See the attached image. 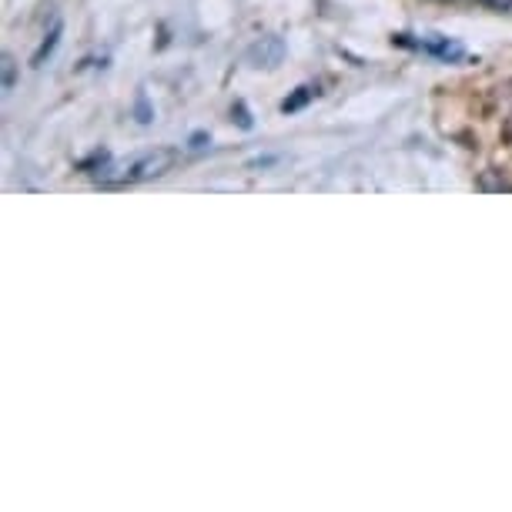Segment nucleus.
<instances>
[{
  "label": "nucleus",
  "instance_id": "f257e3e1",
  "mask_svg": "<svg viewBox=\"0 0 512 512\" xmlns=\"http://www.w3.org/2000/svg\"><path fill=\"white\" fill-rule=\"evenodd\" d=\"M178 164V151L175 148H151L138 154L131 164H124L118 175H108L101 178L104 185H141V181H154V178H164L171 168Z\"/></svg>",
  "mask_w": 512,
  "mask_h": 512
},
{
  "label": "nucleus",
  "instance_id": "f03ea898",
  "mask_svg": "<svg viewBox=\"0 0 512 512\" xmlns=\"http://www.w3.org/2000/svg\"><path fill=\"white\" fill-rule=\"evenodd\" d=\"M402 47H412V51H422V54H429V57H439V61H459L462 54V44L456 41H449V37H442V34H422V37H415V34H399L395 37Z\"/></svg>",
  "mask_w": 512,
  "mask_h": 512
},
{
  "label": "nucleus",
  "instance_id": "7ed1b4c3",
  "mask_svg": "<svg viewBox=\"0 0 512 512\" xmlns=\"http://www.w3.org/2000/svg\"><path fill=\"white\" fill-rule=\"evenodd\" d=\"M285 54H288V44L282 41V37H275V34H268L262 37V41H255L248 47V64L251 67H278L285 61Z\"/></svg>",
  "mask_w": 512,
  "mask_h": 512
},
{
  "label": "nucleus",
  "instance_id": "20e7f679",
  "mask_svg": "<svg viewBox=\"0 0 512 512\" xmlns=\"http://www.w3.org/2000/svg\"><path fill=\"white\" fill-rule=\"evenodd\" d=\"M61 34H64V27H61V21H54V27H51V34H47L44 37V44L41 47H37V54H34V67H41L44 61H47V57H51L54 54V47L57 44H61Z\"/></svg>",
  "mask_w": 512,
  "mask_h": 512
},
{
  "label": "nucleus",
  "instance_id": "39448f33",
  "mask_svg": "<svg viewBox=\"0 0 512 512\" xmlns=\"http://www.w3.org/2000/svg\"><path fill=\"white\" fill-rule=\"evenodd\" d=\"M315 94H318V88H312V84H305V88H298V94H295V98H288V101L282 104V111L288 114V111H298V108H305V104L312 101Z\"/></svg>",
  "mask_w": 512,
  "mask_h": 512
},
{
  "label": "nucleus",
  "instance_id": "423d86ee",
  "mask_svg": "<svg viewBox=\"0 0 512 512\" xmlns=\"http://www.w3.org/2000/svg\"><path fill=\"white\" fill-rule=\"evenodd\" d=\"M14 88V57L4 54V91Z\"/></svg>",
  "mask_w": 512,
  "mask_h": 512
},
{
  "label": "nucleus",
  "instance_id": "0eeeda50",
  "mask_svg": "<svg viewBox=\"0 0 512 512\" xmlns=\"http://www.w3.org/2000/svg\"><path fill=\"white\" fill-rule=\"evenodd\" d=\"M482 4H489L492 11H509L512 14V0H482Z\"/></svg>",
  "mask_w": 512,
  "mask_h": 512
}]
</instances>
